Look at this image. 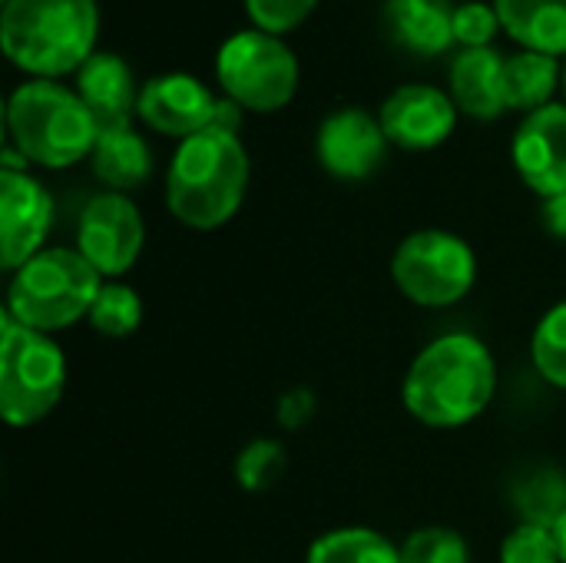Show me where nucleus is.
Instances as JSON below:
<instances>
[{
	"label": "nucleus",
	"instance_id": "obj_30",
	"mask_svg": "<svg viewBox=\"0 0 566 563\" xmlns=\"http://www.w3.org/2000/svg\"><path fill=\"white\" fill-rule=\"evenodd\" d=\"M209 129H222V133H235L239 136V129H242V106L235 100H229V96H219Z\"/></svg>",
	"mask_w": 566,
	"mask_h": 563
},
{
	"label": "nucleus",
	"instance_id": "obj_26",
	"mask_svg": "<svg viewBox=\"0 0 566 563\" xmlns=\"http://www.w3.org/2000/svg\"><path fill=\"white\" fill-rule=\"evenodd\" d=\"M501 563H564L554 528L521 521L501 544Z\"/></svg>",
	"mask_w": 566,
	"mask_h": 563
},
{
	"label": "nucleus",
	"instance_id": "obj_11",
	"mask_svg": "<svg viewBox=\"0 0 566 563\" xmlns=\"http://www.w3.org/2000/svg\"><path fill=\"white\" fill-rule=\"evenodd\" d=\"M318 163L328 176L345 183H361L385 163L388 136L381 129V119L371 116L361 106L335 110L322 119L315 136Z\"/></svg>",
	"mask_w": 566,
	"mask_h": 563
},
{
	"label": "nucleus",
	"instance_id": "obj_17",
	"mask_svg": "<svg viewBox=\"0 0 566 563\" xmlns=\"http://www.w3.org/2000/svg\"><path fill=\"white\" fill-rule=\"evenodd\" d=\"M385 27L415 56H441L454 43V10L444 0H385Z\"/></svg>",
	"mask_w": 566,
	"mask_h": 563
},
{
	"label": "nucleus",
	"instance_id": "obj_33",
	"mask_svg": "<svg viewBox=\"0 0 566 563\" xmlns=\"http://www.w3.org/2000/svg\"><path fill=\"white\" fill-rule=\"evenodd\" d=\"M560 86H564V103H566V63H564V76H560Z\"/></svg>",
	"mask_w": 566,
	"mask_h": 563
},
{
	"label": "nucleus",
	"instance_id": "obj_24",
	"mask_svg": "<svg viewBox=\"0 0 566 563\" xmlns=\"http://www.w3.org/2000/svg\"><path fill=\"white\" fill-rule=\"evenodd\" d=\"M517 504L524 511V521L537 524H557L566 514V481L557 471H537L517 488Z\"/></svg>",
	"mask_w": 566,
	"mask_h": 563
},
{
	"label": "nucleus",
	"instance_id": "obj_21",
	"mask_svg": "<svg viewBox=\"0 0 566 563\" xmlns=\"http://www.w3.org/2000/svg\"><path fill=\"white\" fill-rule=\"evenodd\" d=\"M305 563H401V551L371 528H338L308 548Z\"/></svg>",
	"mask_w": 566,
	"mask_h": 563
},
{
	"label": "nucleus",
	"instance_id": "obj_6",
	"mask_svg": "<svg viewBox=\"0 0 566 563\" xmlns=\"http://www.w3.org/2000/svg\"><path fill=\"white\" fill-rule=\"evenodd\" d=\"M66 358L53 335L33 332L3 312L0 325V415L10 428L43 421L63 398Z\"/></svg>",
	"mask_w": 566,
	"mask_h": 563
},
{
	"label": "nucleus",
	"instance_id": "obj_22",
	"mask_svg": "<svg viewBox=\"0 0 566 563\" xmlns=\"http://www.w3.org/2000/svg\"><path fill=\"white\" fill-rule=\"evenodd\" d=\"M90 325L93 332L106 338H126L143 325V302L136 289L123 282H103L93 309H90Z\"/></svg>",
	"mask_w": 566,
	"mask_h": 563
},
{
	"label": "nucleus",
	"instance_id": "obj_27",
	"mask_svg": "<svg viewBox=\"0 0 566 563\" xmlns=\"http://www.w3.org/2000/svg\"><path fill=\"white\" fill-rule=\"evenodd\" d=\"M282 468H285V451H282V445L262 438V441H252V445L239 455V461H235V478H239V484L249 488V491H265L269 484H275V478L282 475Z\"/></svg>",
	"mask_w": 566,
	"mask_h": 563
},
{
	"label": "nucleus",
	"instance_id": "obj_2",
	"mask_svg": "<svg viewBox=\"0 0 566 563\" xmlns=\"http://www.w3.org/2000/svg\"><path fill=\"white\" fill-rule=\"evenodd\" d=\"M99 37L96 0H3L0 46L30 80L76 73Z\"/></svg>",
	"mask_w": 566,
	"mask_h": 563
},
{
	"label": "nucleus",
	"instance_id": "obj_25",
	"mask_svg": "<svg viewBox=\"0 0 566 563\" xmlns=\"http://www.w3.org/2000/svg\"><path fill=\"white\" fill-rule=\"evenodd\" d=\"M398 551L401 563H468V544L451 528H418Z\"/></svg>",
	"mask_w": 566,
	"mask_h": 563
},
{
	"label": "nucleus",
	"instance_id": "obj_3",
	"mask_svg": "<svg viewBox=\"0 0 566 563\" xmlns=\"http://www.w3.org/2000/svg\"><path fill=\"white\" fill-rule=\"evenodd\" d=\"M249 189V153L235 133L202 129L182 139L166 169L169 212L199 232L226 226Z\"/></svg>",
	"mask_w": 566,
	"mask_h": 563
},
{
	"label": "nucleus",
	"instance_id": "obj_28",
	"mask_svg": "<svg viewBox=\"0 0 566 563\" xmlns=\"http://www.w3.org/2000/svg\"><path fill=\"white\" fill-rule=\"evenodd\" d=\"M497 30H501V17L494 3L464 0L461 7H454V43H461V50L491 46Z\"/></svg>",
	"mask_w": 566,
	"mask_h": 563
},
{
	"label": "nucleus",
	"instance_id": "obj_9",
	"mask_svg": "<svg viewBox=\"0 0 566 563\" xmlns=\"http://www.w3.org/2000/svg\"><path fill=\"white\" fill-rule=\"evenodd\" d=\"M143 242H146V226L136 202L126 192L106 189L83 206L76 226V249L103 279L126 275L136 265Z\"/></svg>",
	"mask_w": 566,
	"mask_h": 563
},
{
	"label": "nucleus",
	"instance_id": "obj_14",
	"mask_svg": "<svg viewBox=\"0 0 566 563\" xmlns=\"http://www.w3.org/2000/svg\"><path fill=\"white\" fill-rule=\"evenodd\" d=\"M216 103H219V96H212V90L199 76L163 73L139 86L136 113L149 129H156L163 136H176L182 143L212 126Z\"/></svg>",
	"mask_w": 566,
	"mask_h": 563
},
{
	"label": "nucleus",
	"instance_id": "obj_20",
	"mask_svg": "<svg viewBox=\"0 0 566 563\" xmlns=\"http://www.w3.org/2000/svg\"><path fill=\"white\" fill-rule=\"evenodd\" d=\"M564 70L557 66V56L537 53V50H521L511 53L504 63V93H507V110H524L534 113L547 103H554V90Z\"/></svg>",
	"mask_w": 566,
	"mask_h": 563
},
{
	"label": "nucleus",
	"instance_id": "obj_10",
	"mask_svg": "<svg viewBox=\"0 0 566 563\" xmlns=\"http://www.w3.org/2000/svg\"><path fill=\"white\" fill-rule=\"evenodd\" d=\"M53 196L27 169H0V265L13 275L46 246Z\"/></svg>",
	"mask_w": 566,
	"mask_h": 563
},
{
	"label": "nucleus",
	"instance_id": "obj_16",
	"mask_svg": "<svg viewBox=\"0 0 566 563\" xmlns=\"http://www.w3.org/2000/svg\"><path fill=\"white\" fill-rule=\"evenodd\" d=\"M504 63L494 46H474V50H458L451 60V100L458 110H464L474 119H497L507 110V93H504Z\"/></svg>",
	"mask_w": 566,
	"mask_h": 563
},
{
	"label": "nucleus",
	"instance_id": "obj_5",
	"mask_svg": "<svg viewBox=\"0 0 566 563\" xmlns=\"http://www.w3.org/2000/svg\"><path fill=\"white\" fill-rule=\"evenodd\" d=\"M103 275L83 259L80 249H43L23 262L7 285V315L33 332L53 335L80 319H90V309L103 289Z\"/></svg>",
	"mask_w": 566,
	"mask_h": 563
},
{
	"label": "nucleus",
	"instance_id": "obj_4",
	"mask_svg": "<svg viewBox=\"0 0 566 563\" xmlns=\"http://www.w3.org/2000/svg\"><path fill=\"white\" fill-rule=\"evenodd\" d=\"M7 133L27 163L66 169L93 156L99 126L76 90L56 80H23L7 100Z\"/></svg>",
	"mask_w": 566,
	"mask_h": 563
},
{
	"label": "nucleus",
	"instance_id": "obj_12",
	"mask_svg": "<svg viewBox=\"0 0 566 563\" xmlns=\"http://www.w3.org/2000/svg\"><path fill=\"white\" fill-rule=\"evenodd\" d=\"M381 129L388 143L408 149V153H424L441 146L454 126H458V106L451 93L431 86V83H405L388 93L381 103Z\"/></svg>",
	"mask_w": 566,
	"mask_h": 563
},
{
	"label": "nucleus",
	"instance_id": "obj_31",
	"mask_svg": "<svg viewBox=\"0 0 566 563\" xmlns=\"http://www.w3.org/2000/svg\"><path fill=\"white\" fill-rule=\"evenodd\" d=\"M544 226L551 236L566 239V192L544 199Z\"/></svg>",
	"mask_w": 566,
	"mask_h": 563
},
{
	"label": "nucleus",
	"instance_id": "obj_29",
	"mask_svg": "<svg viewBox=\"0 0 566 563\" xmlns=\"http://www.w3.org/2000/svg\"><path fill=\"white\" fill-rule=\"evenodd\" d=\"M315 7H318V0H245L252 27H259L265 33H275V37L302 27L312 17Z\"/></svg>",
	"mask_w": 566,
	"mask_h": 563
},
{
	"label": "nucleus",
	"instance_id": "obj_32",
	"mask_svg": "<svg viewBox=\"0 0 566 563\" xmlns=\"http://www.w3.org/2000/svg\"><path fill=\"white\" fill-rule=\"evenodd\" d=\"M554 534H557V548H560V561L566 563V514L554 524Z\"/></svg>",
	"mask_w": 566,
	"mask_h": 563
},
{
	"label": "nucleus",
	"instance_id": "obj_1",
	"mask_svg": "<svg viewBox=\"0 0 566 563\" xmlns=\"http://www.w3.org/2000/svg\"><path fill=\"white\" fill-rule=\"evenodd\" d=\"M497 392V365L491 348L451 332L434 338L408 368L401 398L405 408L428 428H461L484 415Z\"/></svg>",
	"mask_w": 566,
	"mask_h": 563
},
{
	"label": "nucleus",
	"instance_id": "obj_7",
	"mask_svg": "<svg viewBox=\"0 0 566 563\" xmlns=\"http://www.w3.org/2000/svg\"><path fill=\"white\" fill-rule=\"evenodd\" d=\"M216 80L242 110L275 113L289 106L298 90V56L282 37L249 27L219 46Z\"/></svg>",
	"mask_w": 566,
	"mask_h": 563
},
{
	"label": "nucleus",
	"instance_id": "obj_18",
	"mask_svg": "<svg viewBox=\"0 0 566 563\" xmlns=\"http://www.w3.org/2000/svg\"><path fill=\"white\" fill-rule=\"evenodd\" d=\"M504 33L521 50L566 53V0H494Z\"/></svg>",
	"mask_w": 566,
	"mask_h": 563
},
{
	"label": "nucleus",
	"instance_id": "obj_23",
	"mask_svg": "<svg viewBox=\"0 0 566 563\" xmlns=\"http://www.w3.org/2000/svg\"><path fill=\"white\" fill-rule=\"evenodd\" d=\"M531 358L537 375L566 392V299L557 302L534 329V342H531Z\"/></svg>",
	"mask_w": 566,
	"mask_h": 563
},
{
	"label": "nucleus",
	"instance_id": "obj_15",
	"mask_svg": "<svg viewBox=\"0 0 566 563\" xmlns=\"http://www.w3.org/2000/svg\"><path fill=\"white\" fill-rule=\"evenodd\" d=\"M76 93L93 113L99 129H119L133 126V113L139 106V90L133 80V70L123 56L96 50L80 70H76Z\"/></svg>",
	"mask_w": 566,
	"mask_h": 563
},
{
	"label": "nucleus",
	"instance_id": "obj_8",
	"mask_svg": "<svg viewBox=\"0 0 566 563\" xmlns=\"http://www.w3.org/2000/svg\"><path fill=\"white\" fill-rule=\"evenodd\" d=\"M391 279L408 302L421 309H448L474 289L478 256L454 232L421 229L398 246Z\"/></svg>",
	"mask_w": 566,
	"mask_h": 563
},
{
	"label": "nucleus",
	"instance_id": "obj_19",
	"mask_svg": "<svg viewBox=\"0 0 566 563\" xmlns=\"http://www.w3.org/2000/svg\"><path fill=\"white\" fill-rule=\"evenodd\" d=\"M90 163H93V176L103 186H109V192L139 189L153 173V153L133 126L99 129Z\"/></svg>",
	"mask_w": 566,
	"mask_h": 563
},
{
	"label": "nucleus",
	"instance_id": "obj_13",
	"mask_svg": "<svg viewBox=\"0 0 566 563\" xmlns=\"http://www.w3.org/2000/svg\"><path fill=\"white\" fill-rule=\"evenodd\" d=\"M514 169L541 199L566 192V103L527 113L511 143Z\"/></svg>",
	"mask_w": 566,
	"mask_h": 563
}]
</instances>
